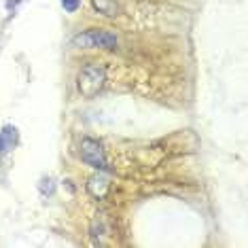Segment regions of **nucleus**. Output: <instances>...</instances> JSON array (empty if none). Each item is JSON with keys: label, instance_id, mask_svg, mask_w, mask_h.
I'll return each mask as SVG.
<instances>
[{"label": "nucleus", "instance_id": "1", "mask_svg": "<svg viewBox=\"0 0 248 248\" xmlns=\"http://www.w3.org/2000/svg\"><path fill=\"white\" fill-rule=\"evenodd\" d=\"M106 83V68L102 64H87L78 72V92L85 98H93Z\"/></svg>", "mask_w": 248, "mask_h": 248}, {"label": "nucleus", "instance_id": "2", "mask_svg": "<svg viewBox=\"0 0 248 248\" xmlns=\"http://www.w3.org/2000/svg\"><path fill=\"white\" fill-rule=\"evenodd\" d=\"M72 45L81 49H115L117 36L108 30H87L72 38Z\"/></svg>", "mask_w": 248, "mask_h": 248}, {"label": "nucleus", "instance_id": "3", "mask_svg": "<svg viewBox=\"0 0 248 248\" xmlns=\"http://www.w3.org/2000/svg\"><path fill=\"white\" fill-rule=\"evenodd\" d=\"M81 159L85 161L87 166L95 168V170H108V168H106V159H104V151L98 140H92V138L81 140Z\"/></svg>", "mask_w": 248, "mask_h": 248}, {"label": "nucleus", "instance_id": "4", "mask_svg": "<svg viewBox=\"0 0 248 248\" xmlns=\"http://www.w3.org/2000/svg\"><path fill=\"white\" fill-rule=\"evenodd\" d=\"M108 189H110V183L104 174H93L92 178L87 180V193L93 197V200H104L108 195Z\"/></svg>", "mask_w": 248, "mask_h": 248}, {"label": "nucleus", "instance_id": "5", "mask_svg": "<svg viewBox=\"0 0 248 248\" xmlns=\"http://www.w3.org/2000/svg\"><path fill=\"white\" fill-rule=\"evenodd\" d=\"M92 7L98 11V13L106 15V17H117L121 13V7L117 0H92Z\"/></svg>", "mask_w": 248, "mask_h": 248}, {"label": "nucleus", "instance_id": "6", "mask_svg": "<svg viewBox=\"0 0 248 248\" xmlns=\"http://www.w3.org/2000/svg\"><path fill=\"white\" fill-rule=\"evenodd\" d=\"M0 134H2V138H4V142H7L9 149H11V146H13L15 142H17V129H15V127L9 125V127H4Z\"/></svg>", "mask_w": 248, "mask_h": 248}, {"label": "nucleus", "instance_id": "7", "mask_svg": "<svg viewBox=\"0 0 248 248\" xmlns=\"http://www.w3.org/2000/svg\"><path fill=\"white\" fill-rule=\"evenodd\" d=\"M62 7L66 13H77L81 9V0H62Z\"/></svg>", "mask_w": 248, "mask_h": 248}, {"label": "nucleus", "instance_id": "8", "mask_svg": "<svg viewBox=\"0 0 248 248\" xmlns=\"http://www.w3.org/2000/svg\"><path fill=\"white\" fill-rule=\"evenodd\" d=\"M53 189H55V187H53V180H51V178H43V180H41V193H43V195H47V193L51 195Z\"/></svg>", "mask_w": 248, "mask_h": 248}, {"label": "nucleus", "instance_id": "9", "mask_svg": "<svg viewBox=\"0 0 248 248\" xmlns=\"http://www.w3.org/2000/svg\"><path fill=\"white\" fill-rule=\"evenodd\" d=\"M9 146H7V142H4V138H2V134H0V153H4Z\"/></svg>", "mask_w": 248, "mask_h": 248}]
</instances>
